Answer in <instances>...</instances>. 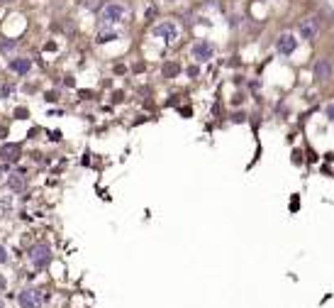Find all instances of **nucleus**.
Returning <instances> with one entry per match:
<instances>
[{
    "mask_svg": "<svg viewBox=\"0 0 334 308\" xmlns=\"http://www.w3.org/2000/svg\"><path fill=\"white\" fill-rule=\"evenodd\" d=\"M124 15H127V8L120 3V0H110V3L103 5V10H100V25L115 27L124 20Z\"/></svg>",
    "mask_w": 334,
    "mask_h": 308,
    "instance_id": "nucleus-1",
    "label": "nucleus"
},
{
    "mask_svg": "<svg viewBox=\"0 0 334 308\" xmlns=\"http://www.w3.org/2000/svg\"><path fill=\"white\" fill-rule=\"evenodd\" d=\"M30 264L35 267V269H47L49 267V262H52V247L47 245V242H37L32 250H30Z\"/></svg>",
    "mask_w": 334,
    "mask_h": 308,
    "instance_id": "nucleus-2",
    "label": "nucleus"
},
{
    "mask_svg": "<svg viewBox=\"0 0 334 308\" xmlns=\"http://www.w3.org/2000/svg\"><path fill=\"white\" fill-rule=\"evenodd\" d=\"M18 301H20L22 308H42L44 306V291H39V289H25L18 296Z\"/></svg>",
    "mask_w": 334,
    "mask_h": 308,
    "instance_id": "nucleus-3",
    "label": "nucleus"
},
{
    "mask_svg": "<svg viewBox=\"0 0 334 308\" xmlns=\"http://www.w3.org/2000/svg\"><path fill=\"white\" fill-rule=\"evenodd\" d=\"M20 154H22V147L18 142H5V144H0V162H5V164H15L20 159Z\"/></svg>",
    "mask_w": 334,
    "mask_h": 308,
    "instance_id": "nucleus-4",
    "label": "nucleus"
},
{
    "mask_svg": "<svg viewBox=\"0 0 334 308\" xmlns=\"http://www.w3.org/2000/svg\"><path fill=\"white\" fill-rule=\"evenodd\" d=\"M276 49H278L283 57L295 54V49H298V39H295V35H290V32H281L278 39H276Z\"/></svg>",
    "mask_w": 334,
    "mask_h": 308,
    "instance_id": "nucleus-5",
    "label": "nucleus"
},
{
    "mask_svg": "<svg viewBox=\"0 0 334 308\" xmlns=\"http://www.w3.org/2000/svg\"><path fill=\"white\" fill-rule=\"evenodd\" d=\"M154 37H163L166 42H176L178 39V27L171 20H163L154 27Z\"/></svg>",
    "mask_w": 334,
    "mask_h": 308,
    "instance_id": "nucleus-6",
    "label": "nucleus"
},
{
    "mask_svg": "<svg viewBox=\"0 0 334 308\" xmlns=\"http://www.w3.org/2000/svg\"><path fill=\"white\" fill-rule=\"evenodd\" d=\"M191 57L195 61H210L212 59V44L208 39H198L193 47H191Z\"/></svg>",
    "mask_w": 334,
    "mask_h": 308,
    "instance_id": "nucleus-7",
    "label": "nucleus"
},
{
    "mask_svg": "<svg viewBox=\"0 0 334 308\" xmlns=\"http://www.w3.org/2000/svg\"><path fill=\"white\" fill-rule=\"evenodd\" d=\"M5 186L13 191V193H22L27 189V176L22 172H10L8 179H5Z\"/></svg>",
    "mask_w": 334,
    "mask_h": 308,
    "instance_id": "nucleus-8",
    "label": "nucleus"
},
{
    "mask_svg": "<svg viewBox=\"0 0 334 308\" xmlns=\"http://www.w3.org/2000/svg\"><path fill=\"white\" fill-rule=\"evenodd\" d=\"M317 32H319V22H317L315 18H305V20H300V37H302V39L312 42V39L317 37Z\"/></svg>",
    "mask_w": 334,
    "mask_h": 308,
    "instance_id": "nucleus-9",
    "label": "nucleus"
},
{
    "mask_svg": "<svg viewBox=\"0 0 334 308\" xmlns=\"http://www.w3.org/2000/svg\"><path fill=\"white\" fill-rule=\"evenodd\" d=\"M8 69L13 74H18V76H27L30 69H32V59H27V57H13L8 61Z\"/></svg>",
    "mask_w": 334,
    "mask_h": 308,
    "instance_id": "nucleus-10",
    "label": "nucleus"
},
{
    "mask_svg": "<svg viewBox=\"0 0 334 308\" xmlns=\"http://www.w3.org/2000/svg\"><path fill=\"white\" fill-rule=\"evenodd\" d=\"M332 74H334L332 61H329V59H324V57H319V59L315 61V78H317V81H329V78H332Z\"/></svg>",
    "mask_w": 334,
    "mask_h": 308,
    "instance_id": "nucleus-11",
    "label": "nucleus"
},
{
    "mask_svg": "<svg viewBox=\"0 0 334 308\" xmlns=\"http://www.w3.org/2000/svg\"><path fill=\"white\" fill-rule=\"evenodd\" d=\"M117 37H120V35H117L112 27H105V25H103V27L98 30V35H95V42H98V44H105V42H112V39H117Z\"/></svg>",
    "mask_w": 334,
    "mask_h": 308,
    "instance_id": "nucleus-12",
    "label": "nucleus"
},
{
    "mask_svg": "<svg viewBox=\"0 0 334 308\" xmlns=\"http://www.w3.org/2000/svg\"><path fill=\"white\" fill-rule=\"evenodd\" d=\"M18 47V39H0V54H10Z\"/></svg>",
    "mask_w": 334,
    "mask_h": 308,
    "instance_id": "nucleus-13",
    "label": "nucleus"
},
{
    "mask_svg": "<svg viewBox=\"0 0 334 308\" xmlns=\"http://www.w3.org/2000/svg\"><path fill=\"white\" fill-rule=\"evenodd\" d=\"M10 96H13V86H10V83H3V86H0V98L5 100V98H10Z\"/></svg>",
    "mask_w": 334,
    "mask_h": 308,
    "instance_id": "nucleus-14",
    "label": "nucleus"
},
{
    "mask_svg": "<svg viewBox=\"0 0 334 308\" xmlns=\"http://www.w3.org/2000/svg\"><path fill=\"white\" fill-rule=\"evenodd\" d=\"M8 174H10V164H5V162H0V184H3V181L8 179Z\"/></svg>",
    "mask_w": 334,
    "mask_h": 308,
    "instance_id": "nucleus-15",
    "label": "nucleus"
},
{
    "mask_svg": "<svg viewBox=\"0 0 334 308\" xmlns=\"http://www.w3.org/2000/svg\"><path fill=\"white\" fill-rule=\"evenodd\" d=\"M176 71H178V66H176V64H166V69H163V74H166V76H176Z\"/></svg>",
    "mask_w": 334,
    "mask_h": 308,
    "instance_id": "nucleus-16",
    "label": "nucleus"
},
{
    "mask_svg": "<svg viewBox=\"0 0 334 308\" xmlns=\"http://www.w3.org/2000/svg\"><path fill=\"white\" fill-rule=\"evenodd\" d=\"M5 262H8V247L0 245V264H5Z\"/></svg>",
    "mask_w": 334,
    "mask_h": 308,
    "instance_id": "nucleus-17",
    "label": "nucleus"
},
{
    "mask_svg": "<svg viewBox=\"0 0 334 308\" xmlns=\"http://www.w3.org/2000/svg\"><path fill=\"white\" fill-rule=\"evenodd\" d=\"M327 117L334 122V103H329V105H327Z\"/></svg>",
    "mask_w": 334,
    "mask_h": 308,
    "instance_id": "nucleus-18",
    "label": "nucleus"
},
{
    "mask_svg": "<svg viewBox=\"0 0 334 308\" xmlns=\"http://www.w3.org/2000/svg\"><path fill=\"white\" fill-rule=\"evenodd\" d=\"M15 115H18V117H25V115H27V110H25V108H18V110H15Z\"/></svg>",
    "mask_w": 334,
    "mask_h": 308,
    "instance_id": "nucleus-19",
    "label": "nucleus"
},
{
    "mask_svg": "<svg viewBox=\"0 0 334 308\" xmlns=\"http://www.w3.org/2000/svg\"><path fill=\"white\" fill-rule=\"evenodd\" d=\"M5 3H10V0H0V5H5Z\"/></svg>",
    "mask_w": 334,
    "mask_h": 308,
    "instance_id": "nucleus-20",
    "label": "nucleus"
},
{
    "mask_svg": "<svg viewBox=\"0 0 334 308\" xmlns=\"http://www.w3.org/2000/svg\"><path fill=\"white\" fill-rule=\"evenodd\" d=\"M0 308H3V303H0Z\"/></svg>",
    "mask_w": 334,
    "mask_h": 308,
    "instance_id": "nucleus-21",
    "label": "nucleus"
}]
</instances>
